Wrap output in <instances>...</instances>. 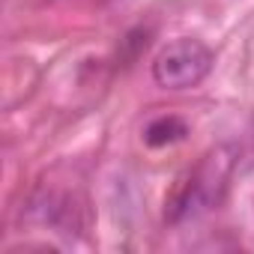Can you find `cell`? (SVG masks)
<instances>
[{"mask_svg":"<svg viewBox=\"0 0 254 254\" xmlns=\"http://www.w3.org/2000/svg\"><path fill=\"white\" fill-rule=\"evenodd\" d=\"M30 215L39 224L54 227L57 233L66 236L84 233L90 227V203L75 189H54V186L39 189L30 200Z\"/></svg>","mask_w":254,"mask_h":254,"instance_id":"cell-3","label":"cell"},{"mask_svg":"<svg viewBox=\"0 0 254 254\" xmlns=\"http://www.w3.org/2000/svg\"><path fill=\"white\" fill-rule=\"evenodd\" d=\"M233 165H236L233 147H215V150H209L200 159V165L171 194V200L165 206V218L171 224H183L189 218H200L203 212L215 209L224 200Z\"/></svg>","mask_w":254,"mask_h":254,"instance_id":"cell-1","label":"cell"},{"mask_svg":"<svg viewBox=\"0 0 254 254\" xmlns=\"http://www.w3.org/2000/svg\"><path fill=\"white\" fill-rule=\"evenodd\" d=\"M212 63H215V54L206 42L194 36H180L153 57V81L171 93L191 90L206 81V75L212 72Z\"/></svg>","mask_w":254,"mask_h":254,"instance_id":"cell-2","label":"cell"},{"mask_svg":"<svg viewBox=\"0 0 254 254\" xmlns=\"http://www.w3.org/2000/svg\"><path fill=\"white\" fill-rule=\"evenodd\" d=\"M189 135V126L186 120L168 114V117H156L153 123H147V129H144V144L159 150V147H171V144H180L183 138Z\"/></svg>","mask_w":254,"mask_h":254,"instance_id":"cell-4","label":"cell"}]
</instances>
